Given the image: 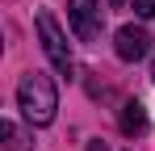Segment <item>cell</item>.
I'll list each match as a JSON object with an SVG mask.
<instances>
[{
  "instance_id": "obj_9",
  "label": "cell",
  "mask_w": 155,
  "mask_h": 151,
  "mask_svg": "<svg viewBox=\"0 0 155 151\" xmlns=\"http://www.w3.org/2000/svg\"><path fill=\"white\" fill-rule=\"evenodd\" d=\"M151 80H155V67H151Z\"/></svg>"
},
{
  "instance_id": "obj_2",
  "label": "cell",
  "mask_w": 155,
  "mask_h": 151,
  "mask_svg": "<svg viewBox=\"0 0 155 151\" xmlns=\"http://www.w3.org/2000/svg\"><path fill=\"white\" fill-rule=\"evenodd\" d=\"M38 34H42V50H46V59L54 63V72L63 76V80H71L76 76V59H71V46H67V34L59 29L51 8H42L38 13Z\"/></svg>"
},
{
  "instance_id": "obj_8",
  "label": "cell",
  "mask_w": 155,
  "mask_h": 151,
  "mask_svg": "<svg viewBox=\"0 0 155 151\" xmlns=\"http://www.w3.org/2000/svg\"><path fill=\"white\" fill-rule=\"evenodd\" d=\"M84 151H109V147H105L101 139H92V143H88V147H84Z\"/></svg>"
},
{
  "instance_id": "obj_10",
  "label": "cell",
  "mask_w": 155,
  "mask_h": 151,
  "mask_svg": "<svg viewBox=\"0 0 155 151\" xmlns=\"http://www.w3.org/2000/svg\"><path fill=\"white\" fill-rule=\"evenodd\" d=\"M113 4H122V0H113Z\"/></svg>"
},
{
  "instance_id": "obj_6",
  "label": "cell",
  "mask_w": 155,
  "mask_h": 151,
  "mask_svg": "<svg viewBox=\"0 0 155 151\" xmlns=\"http://www.w3.org/2000/svg\"><path fill=\"white\" fill-rule=\"evenodd\" d=\"M0 134L8 139V151H25V143H21V134H17V126H13V122H4V126H0Z\"/></svg>"
},
{
  "instance_id": "obj_3",
  "label": "cell",
  "mask_w": 155,
  "mask_h": 151,
  "mask_svg": "<svg viewBox=\"0 0 155 151\" xmlns=\"http://www.w3.org/2000/svg\"><path fill=\"white\" fill-rule=\"evenodd\" d=\"M67 21H71L80 42H97L101 38V25H105L101 0H67Z\"/></svg>"
},
{
  "instance_id": "obj_5",
  "label": "cell",
  "mask_w": 155,
  "mask_h": 151,
  "mask_svg": "<svg viewBox=\"0 0 155 151\" xmlns=\"http://www.w3.org/2000/svg\"><path fill=\"white\" fill-rule=\"evenodd\" d=\"M117 126H122V134H126V139H138V134L147 130V109H143L138 101H126V105H122Z\"/></svg>"
},
{
  "instance_id": "obj_1",
  "label": "cell",
  "mask_w": 155,
  "mask_h": 151,
  "mask_svg": "<svg viewBox=\"0 0 155 151\" xmlns=\"http://www.w3.org/2000/svg\"><path fill=\"white\" fill-rule=\"evenodd\" d=\"M17 109L25 113L29 126H51L54 109H59V92H54V80L46 72H25L17 84Z\"/></svg>"
},
{
  "instance_id": "obj_7",
  "label": "cell",
  "mask_w": 155,
  "mask_h": 151,
  "mask_svg": "<svg viewBox=\"0 0 155 151\" xmlns=\"http://www.w3.org/2000/svg\"><path fill=\"white\" fill-rule=\"evenodd\" d=\"M138 17H155V0H130Z\"/></svg>"
},
{
  "instance_id": "obj_4",
  "label": "cell",
  "mask_w": 155,
  "mask_h": 151,
  "mask_svg": "<svg viewBox=\"0 0 155 151\" xmlns=\"http://www.w3.org/2000/svg\"><path fill=\"white\" fill-rule=\"evenodd\" d=\"M113 50H117L122 63H138V59L151 50V34H147L143 25H122L117 38H113Z\"/></svg>"
}]
</instances>
